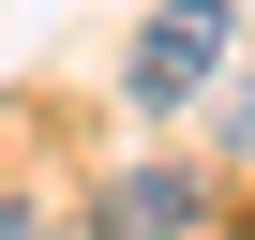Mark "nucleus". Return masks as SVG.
Masks as SVG:
<instances>
[{
  "instance_id": "2",
  "label": "nucleus",
  "mask_w": 255,
  "mask_h": 240,
  "mask_svg": "<svg viewBox=\"0 0 255 240\" xmlns=\"http://www.w3.org/2000/svg\"><path fill=\"white\" fill-rule=\"evenodd\" d=\"M180 210H195V180H180V165H135V180H120V225H135V240H165Z\"/></svg>"
},
{
  "instance_id": "1",
  "label": "nucleus",
  "mask_w": 255,
  "mask_h": 240,
  "mask_svg": "<svg viewBox=\"0 0 255 240\" xmlns=\"http://www.w3.org/2000/svg\"><path fill=\"white\" fill-rule=\"evenodd\" d=\"M225 0H165V15H150V45H135V105H195L210 75H225Z\"/></svg>"
},
{
  "instance_id": "3",
  "label": "nucleus",
  "mask_w": 255,
  "mask_h": 240,
  "mask_svg": "<svg viewBox=\"0 0 255 240\" xmlns=\"http://www.w3.org/2000/svg\"><path fill=\"white\" fill-rule=\"evenodd\" d=\"M0 240H30V210H15V195H0Z\"/></svg>"
}]
</instances>
